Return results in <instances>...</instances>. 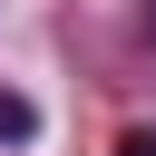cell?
Wrapping results in <instances>:
<instances>
[{
	"label": "cell",
	"instance_id": "cell-1",
	"mask_svg": "<svg viewBox=\"0 0 156 156\" xmlns=\"http://www.w3.org/2000/svg\"><path fill=\"white\" fill-rule=\"evenodd\" d=\"M29 136H39V107L20 88H0V146H29Z\"/></svg>",
	"mask_w": 156,
	"mask_h": 156
},
{
	"label": "cell",
	"instance_id": "cell-2",
	"mask_svg": "<svg viewBox=\"0 0 156 156\" xmlns=\"http://www.w3.org/2000/svg\"><path fill=\"white\" fill-rule=\"evenodd\" d=\"M117 156H156V127H136V136H117Z\"/></svg>",
	"mask_w": 156,
	"mask_h": 156
}]
</instances>
